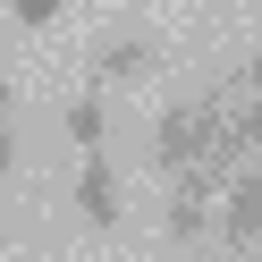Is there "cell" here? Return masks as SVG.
I'll use <instances>...</instances> for the list:
<instances>
[{"instance_id":"9c48e42d","label":"cell","mask_w":262,"mask_h":262,"mask_svg":"<svg viewBox=\"0 0 262 262\" xmlns=\"http://www.w3.org/2000/svg\"><path fill=\"white\" fill-rule=\"evenodd\" d=\"M9 161H17V110H0V178H9Z\"/></svg>"},{"instance_id":"ba28073f","label":"cell","mask_w":262,"mask_h":262,"mask_svg":"<svg viewBox=\"0 0 262 262\" xmlns=\"http://www.w3.org/2000/svg\"><path fill=\"white\" fill-rule=\"evenodd\" d=\"M0 9H9V17H17V26H51L59 9H68V0H0Z\"/></svg>"},{"instance_id":"3957f363","label":"cell","mask_w":262,"mask_h":262,"mask_svg":"<svg viewBox=\"0 0 262 262\" xmlns=\"http://www.w3.org/2000/svg\"><path fill=\"white\" fill-rule=\"evenodd\" d=\"M245 152H262V93H228V119H220V152H211V169H237Z\"/></svg>"},{"instance_id":"7a4b0ae2","label":"cell","mask_w":262,"mask_h":262,"mask_svg":"<svg viewBox=\"0 0 262 262\" xmlns=\"http://www.w3.org/2000/svg\"><path fill=\"white\" fill-rule=\"evenodd\" d=\"M161 68H169V42H161L152 26H110V34L93 42V59H85V76L102 93L110 85H144V76H161Z\"/></svg>"},{"instance_id":"277c9868","label":"cell","mask_w":262,"mask_h":262,"mask_svg":"<svg viewBox=\"0 0 262 262\" xmlns=\"http://www.w3.org/2000/svg\"><path fill=\"white\" fill-rule=\"evenodd\" d=\"M76 211H85L93 228H119V169H110V152H85V169H76Z\"/></svg>"},{"instance_id":"6da1fadb","label":"cell","mask_w":262,"mask_h":262,"mask_svg":"<svg viewBox=\"0 0 262 262\" xmlns=\"http://www.w3.org/2000/svg\"><path fill=\"white\" fill-rule=\"evenodd\" d=\"M220 119H228V93L211 85V93H186V102H169L152 119V144H144V161H152L161 178H186V169H203L211 152H220Z\"/></svg>"},{"instance_id":"52a82bcc","label":"cell","mask_w":262,"mask_h":262,"mask_svg":"<svg viewBox=\"0 0 262 262\" xmlns=\"http://www.w3.org/2000/svg\"><path fill=\"white\" fill-rule=\"evenodd\" d=\"M220 93H262V51H245V59H237V68H228V76H220Z\"/></svg>"},{"instance_id":"5b68a950","label":"cell","mask_w":262,"mask_h":262,"mask_svg":"<svg viewBox=\"0 0 262 262\" xmlns=\"http://www.w3.org/2000/svg\"><path fill=\"white\" fill-rule=\"evenodd\" d=\"M220 237H228V245H254V237H262V178H228V194H220Z\"/></svg>"},{"instance_id":"8992f818","label":"cell","mask_w":262,"mask_h":262,"mask_svg":"<svg viewBox=\"0 0 262 262\" xmlns=\"http://www.w3.org/2000/svg\"><path fill=\"white\" fill-rule=\"evenodd\" d=\"M59 127H68V144L76 152H102L110 144V102H102V85H85L68 110H59Z\"/></svg>"}]
</instances>
